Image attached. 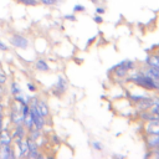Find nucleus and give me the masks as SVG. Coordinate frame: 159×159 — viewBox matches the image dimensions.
I'll return each instance as SVG.
<instances>
[{
	"mask_svg": "<svg viewBox=\"0 0 159 159\" xmlns=\"http://www.w3.org/2000/svg\"><path fill=\"white\" fill-rule=\"evenodd\" d=\"M145 144L148 149H154L159 147V134H147Z\"/></svg>",
	"mask_w": 159,
	"mask_h": 159,
	"instance_id": "9",
	"label": "nucleus"
},
{
	"mask_svg": "<svg viewBox=\"0 0 159 159\" xmlns=\"http://www.w3.org/2000/svg\"><path fill=\"white\" fill-rule=\"evenodd\" d=\"M134 67H135V62H133L130 60H123L119 63H117L114 67H112L111 71H113L117 77L123 78L129 73V71L134 70Z\"/></svg>",
	"mask_w": 159,
	"mask_h": 159,
	"instance_id": "2",
	"label": "nucleus"
},
{
	"mask_svg": "<svg viewBox=\"0 0 159 159\" xmlns=\"http://www.w3.org/2000/svg\"><path fill=\"white\" fill-rule=\"evenodd\" d=\"M26 142H27V145H29V152L30 150H39V144L36 140H34L32 138L27 137L26 138Z\"/></svg>",
	"mask_w": 159,
	"mask_h": 159,
	"instance_id": "18",
	"label": "nucleus"
},
{
	"mask_svg": "<svg viewBox=\"0 0 159 159\" xmlns=\"http://www.w3.org/2000/svg\"><path fill=\"white\" fill-rule=\"evenodd\" d=\"M63 17H65V20H70V21H75V20H76V16H75L73 14H67V15H65Z\"/></svg>",
	"mask_w": 159,
	"mask_h": 159,
	"instance_id": "30",
	"label": "nucleus"
},
{
	"mask_svg": "<svg viewBox=\"0 0 159 159\" xmlns=\"http://www.w3.org/2000/svg\"><path fill=\"white\" fill-rule=\"evenodd\" d=\"M12 143V137L9 132L7 128H2L0 130V144H11Z\"/></svg>",
	"mask_w": 159,
	"mask_h": 159,
	"instance_id": "13",
	"label": "nucleus"
},
{
	"mask_svg": "<svg viewBox=\"0 0 159 159\" xmlns=\"http://www.w3.org/2000/svg\"><path fill=\"white\" fill-rule=\"evenodd\" d=\"M2 124H4V116H2V111H0V130L4 128Z\"/></svg>",
	"mask_w": 159,
	"mask_h": 159,
	"instance_id": "35",
	"label": "nucleus"
},
{
	"mask_svg": "<svg viewBox=\"0 0 159 159\" xmlns=\"http://www.w3.org/2000/svg\"><path fill=\"white\" fill-rule=\"evenodd\" d=\"M51 138H52V142H53V143H56V144H58V143H60V138H58L56 134H52V135H51Z\"/></svg>",
	"mask_w": 159,
	"mask_h": 159,
	"instance_id": "34",
	"label": "nucleus"
},
{
	"mask_svg": "<svg viewBox=\"0 0 159 159\" xmlns=\"http://www.w3.org/2000/svg\"><path fill=\"white\" fill-rule=\"evenodd\" d=\"M35 67H36V70H39V71H41V72H47V71L50 70L48 63H47L43 58H37V60L35 61Z\"/></svg>",
	"mask_w": 159,
	"mask_h": 159,
	"instance_id": "15",
	"label": "nucleus"
},
{
	"mask_svg": "<svg viewBox=\"0 0 159 159\" xmlns=\"http://www.w3.org/2000/svg\"><path fill=\"white\" fill-rule=\"evenodd\" d=\"M10 92H11V94H12V96H16V94L22 93V89H21V87L19 86V83H16V82L14 81V82H11V86H10Z\"/></svg>",
	"mask_w": 159,
	"mask_h": 159,
	"instance_id": "17",
	"label": "nucleus"
},
{
	"mask_svg": "<svg viewBox=\"0 0 159 159\" xmlns=\"http://www.w3.org/2000/svg\"><path fill=\"white\" fill-rule=\"evenodd\" d=\"M153 106V102H152V97H144L143 99H140L139 102L135 103V108L137 111H147L149 109L150 107Z\"/></svg>",
	"mask_w": 159,
	"mask_h": 159,
	"instance_id": "10",
	"label": "nucleus"
},
{
	"mask_svg": "<svg viewBox=\"0 0 159 159\" xmlns=\"http://www.w3.org/2000/svg\"><path fill=\"white\" fill-rule=\"evenodd\" d=\"M20 4H24L26 6H36L39 4V0H16Z\"/></svg>",
	"mask_w": 159,
	"mask_h": 159,
	"instance_id": "20",
	"label": "nucleus"
},
{
	"mask_svg": "<svg viewBox=\"0 0 159 159\" xmlns=\"http://www.w3.org/2000/svg\"><path fill=\"white\" fill-rule=\"evenodd\" d=\"M149 111H150V112H153V113L159 118V106H153V107H150V108H149Z\"/></svg>",
	"mask_w": 159,
	"mask_h": 159,
	"instance_id": "25",
	"label": "nucleus"
},
{
	"mask_svg": "<svg viewBox=\"0 0 159 159\" xmlns=\"http://www.w3.org/2000/svg\"><path fill=\"white\" fill-rule=\"evenodd\" d=\"M67 87H68V83H67V80L63 77V76H58L53 88H52V92L53 94H56L57 97H61L66 91H67Z\"/></svg>",
	"mask_w": 159,
	"mask_h": 159,
	"instance_id": "5",
	"label": "nucleus"
},
{
	"mask_svg": "<svg viewBox=\"0 0 159 159\" xmlns=\"http://www.w3.org/2000/svg\"><path fill=\"white\" fill-rule=\"evenodd\" d=\"M83 10H84V6L81 5V4H76V5L73 6V12H81V11H83Z\"/></svg>",
	"mask_w": 159,
	"mask_h": 159,
	"instance_id": "23",
	"label": "nucleus"
},
{
	"mask_svg": "<svg viewBox=\"0 0 159 159\" xmlns=\"http://www.w3.org/2000/svg\"><path fill=\"white\" fill-rule=\"evenodd\" d=\"M93 20H94V22H97V24H102V21H103L102 16H101V15H98V14H96V15L93 16Z\"/></svg>",
	"mask_w": 159,
	"mask_h": 159,
	"instance_id": "27",
	"label": "nucleus"
},
{
	"mask_svg": "<svg viewBox=\"0 0 159 159\" xmlns=\"http://www.w3.org/2000/svg\"><path fill=\"white\" fill-rule=\"evenodd\" d=\"M89 1H92V2H97L98 0H89Z\"/></svg>",
	"mask_w": 159,
	"mask_h": 159,
	"instance_id": "37",
	"label": "nucleus"
},
{
	"mask_svg": "<svg viewBox=\"0 0 159 159\" xmlns=\"http://www.w3.org/2000/svg\"><path fill=\"white\" fill-rule=\"evenodd\" d=\"M157 83H158V86H159V80H158V81H157Z\"/></svg>",
	"mask_w": 159,
	"mask_h": 159,
	"instance_id": "39",
	"label": "nucleus"
},
{
	"mask_svg": "<svg viewBox=\"0 0 159 159\" xmlns=\"http://www.w3.org/2000/svg\"><path fill=\"white\" fill-rule=\"evenodd\" d=\"M144 132L147 134H159V119L147 120L144 124Z\"/></svg>",
	"mask_w": 159,
	"mask_h": 159,
	"instance_id": "8",
	"label": "nucleus"
},
{
	"mask_svg": "<svg viewBox=\"0 0 159 159\" xmlns=\"http://www.w3.org/2000/svg\"><path fill=\"white\" fill-rule=\"evenodd\" d=\"M56 1H57V2H60V1H62V0H56Z\"/></svg>",
	"mask_w": 159,
	"mask_h": 159,
	"instance_id": "38",
	"label": "nucleus"
},
{
	"mask_svg": "<svg viewBox=\"0 0 159 159\" xmlns=\"http://www.w3.org/2000/svg\"><path fill=\"white\" fill-rule=\"evenodd\" d=\"M145 96H143V94H132V96H129V99L132 101V102H134V103H137V102H139L140 99H143Z\"/></svg>",
	"mask_w": 159,
	"mask_h": 159,
	"instance_id": "21",
	"label": "nucleus"
},
{
	"mask_svg": "<svg viewBox=\"0 0 159 159\" xmlns=\"http://www.w3.org/2000/svg\"><path fill=\"white\" fill-rule=\"evenodd\" d=\"M25 135H26V128H25V125L24 124H16L15 125V129H14V133L11 134L12 140L17 144L22 139H25Z\"/></svg>",
	"mask_w": 159,
	"mask_h": 159,
	"instance_id": "6",
	"label": "nucleus"
},
{
	"mask_svg": "<svg viewBox=\"0 0 159 159\" xmlns=\"http://www.w3.org/2000/svg\"><path fill=\"white\" fill-rule=\"evenodd\" d=\"M104 9L103 7H101V6H98V7H96V14H98V15H103L104 14Z\"/></svg>",
	"mask_w": 159,
	"mask_h": 159,
	"instance_id": "32",
	"label": "nucleus"
},
{
	"mask_svg": "<svg viewBox=\"0 0 159 159\" xmlns=\"http://www.w3.org/2000/svg\"><path fill=\"white\" fill-rule=\"evenodd\" d=\"M150 150H152V157L159 158V147L158 148H154V149H150Z\"/></svg>",
	"mask_w": 159,
	"mask_h": 159,
	"instance_id": "29",
	"label": "nucleus"
},
{
	"mask_svg": "<svg viewBox=\"0 0 159 159\" xmlns=\"http://www.w3.org/2000/svg\"><path fill=\"white\" fill-rule=\"evenodd\" d=\"M7 50H9L7 45H6L2 40H0V51H7Z\"/></svg>",
	"mask_w": 159,
	"mask_h": 159,
	"instance_id": "28",
	"label": "nucleus"
},
{
	"mask_svg": "<svg viewBox=\"0 0 159 159\" xmlns=\"http://www.w3.org/2000/svg\"><path fill=\"white\" fill-rule=\"evenodd\" d=\"M6 80H7V77L4 73H0V84H4L6 82Z\"/></svg>",
	"mask_w": 159,
	"mask_h": 159,
	"instance_id": "33",
	"label": "nucleus"
},
{
	"mask_svg": "<svg viewBox=\"0 0 159 159\" xmlns=\"http://www.w3.org/2000/svg\"><path fill=\"white\" fill-rule=\"evenodd\" d=\"M144 63L147 66L154 67V68H159V53H150L145 57Z\"/></svg>",
	"mask_w": 159,
	"mask_h": 159,
	"instance_id": "11",
	"label": "nucleus"
},
{
	"mask_svg": "<svg viewBox=\"0 0 159 159\" xmlns=\"http://www.w3.org/2000/svg\"><path fill=\"white\" fill-rule=\"evenodd\" d=\"M128 81L129 82H133L137 86H139V87H142L144 89H148V91H159V86H158L157 81H154L152 77L142 73L139 70L137 72L132 73L128 77Z\"/></svg>",
	"mask_w": 159,
	"mask_h": 159,
	"instance_id": "1",
	"label": "nucleus"
},
{
	"mask_svg": "<svg viewBox=\"0 0 159 159\" xmlns=\"http://www.w3.org/2000/svg\"><path fill=\"white\" fill-rule=\"evenodd\" d=\"M14 159L15 153L11 144H0V159Z\"/></svg>",
	"mask_w": 159,
	"mask_h": 159,
	"instance_id": "7",
	"label": "nucleus"
},
{
	"mask_svg": "<svg viewBox=\"0 0 159 159\" xmlns=\"http://www.w3.org/2000/svg\"><path fill=\"white\" fill-rule=\"evenodd\" d=\"M152 102H153V106H159V96L152 97ZM153 106H152V107H153Z\"/></svg>",
	"mask_w": 159,
	"mask_h": 159,
	"instance_id": "31",
	"label": "nucleus"
},
{
	"mask_svg": "<svg viewBox=\"0 0 159 159\" xmlns=\"http://www.w3.org/2000/svg\"><path fill=\"white\" fill-rule=\"evenodd\" d=\"M4 88H2V84H0V94H2L4 93V91H2Z\"/></svg>",
	"mask_w": 159,
	"mask_h": 159,
	"instance_id": "36",
	"label": "nucleus"
},
{
	"mask_svg": "<svg viewBox=\"0 0 159 159\" xmlns=\"http://www.w3.org/2000/svg\"><path fill=\"white\" fill-rule=\"evenodd\" d=\"M14 99H15V102H17L19 104H21V106H25V104H29L30 103V97H24L22 96V93H20V94H16V96H14Z\"/></svg>",
	"mask_w": 159,
	"mask_h": 159,
	"instance_id": "16",
	"label": "nucleus"
},
{
	"mask_svg": "<svg viewBox=\"0 0 159 159\" xmlns=\"http://www.w3.org/2000/svg\"><path fill=\"white\" fill-rule=\"evenodd\" d=\"M26 158H30V159H36V158H43V155L41 153H39V150H30L26 155Z\"/></svg>",
	"mask_w": 159,
	"mask_h": 159,
	"instance_id": "19",
	"label": "nucleus"
},
{
	"mask_svg": "<svg viewBox=\"0 0 159 159\" xmlns=\"http://www.w3.org/2000/svg\"><path fill=\"white\" fill-rule=\"evenodd\" d=\"M22 120H24L22 106L15 102V104L11 107V111H10V122L16 125V124H22Z\"/></svg>",
	"mask_w": 159,
	"mask_h": 159,
	"instance_id": "3",
	"label": "nucleus"
},
{
	"mask_svg": "<svg viewBox=\"0 0 159 159\" xmlns=\"http://www.w3.org/2000/svg\"><path fill=\"white\" fill-rule=\"evenodd\" d=\"M10 43L16 47V48H27L29 46V39L25 37L24 35H20V34H14L11 37H10Z\"/></svg>",
	"mask_w": 159,
	"mask_h": 159,
	"instance_id": "4",
	"label": "nucleus"
},
{
	"mask_svg": "<svg viewBox=\"0 0 159 159\" xmlns=\"http://www.w3.org/2000/svg\"><path fill=\"white\" fill-rule=\"evenodd\" d=\"M39 2H41L42 5H46V6H52V5H55L57 1H56V0H39Z\"/></svg>",
	"mask_w": 159,
	"mask_h": 159,
	"instance_id": "22",
	"label": "nucleus"
},
{
	"mask_svg": "<svg viewBox=\"0 0 159 159\" xmlns=\"http://www.w3.org/2000/svg\"><path fill=\"white\" fill-rule=\"evenodd\" d=\"M36 107H37V111L40 112V114H41L42 117L46 118V117L50 114V109H48V106H47L46 101H43V99H37Z\"/></svg>",
	"mask_w": 159,
	"mask_h": 159,
	"instance_id": "12",
	"label": "nucleus"
},
{
	"mask_svg": "<svg viewBox=\"0 0 159 159\" xmlns=\"http://www.w3.org/2000/svg\"><path fill=\"white\" fill-rule=\"evenodd\" d=\"M92 145H93V148H94L96 150H98V152L103 150V145H102L99 142H97V140H96V142H93V143H92Z\"/></svg>",
	"mask_w": 159,
	"mask_h": 159,
	"instance_id": "24",
	"label": "nucleus"
},
{
	"mask_svg": "<svg viewBox=\"0 0 159 159\" xmlns=\"http://www.w3.org/2000/svg\"><path fill=\"white\" fill-rule=\"evenodd\" d=\"M16 145H17V148H19V155H20L21 158H26V155H27V153H29V145H27L26 139H22V140H21L20 143H17Z\"/></svg>",
	"mask_w": 159,
	"mask_h": 159,
	"instance_id": "14",
	"label": "nucleus"
},
{
	"mask_svg": "<svg viewBox=\"0 0 159 159\" xmlns=\"http://www.w3.org/2000/svg\"><path fill=\"white\" fill-rule=\"evenodd\" d=\"M27 88H29V91H31V92H35V91H37V87H36V84H34V83H31V82H27Z\"/></svg>",
	"mask_w": 159,
	"mask_h": 159,
	"instance_id": "26",
	"label": "nucleus"
}]
</instances>
